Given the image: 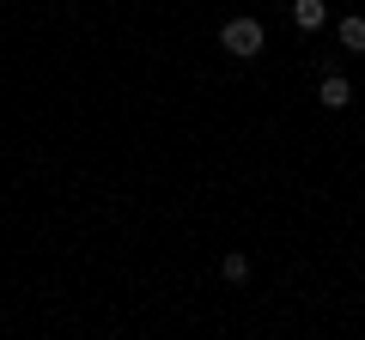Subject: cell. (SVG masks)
<instances>
[{"instance_id":"7a4b0ae2","label":"cell","mask_w":365,"mask_h":340,"mask_svg":"<svg viewBox=\"0 0 365 340\" xmlns=\"http://www.w3.org/2000/svg\"><path fill=\"white\" fill-rule=\"evenodd\" d=\"M317 97H323L329 110H347V104H353V85H347L341 73H323V85H317Z\"/></svg>"},{"instance_id":"277c9868","label":"cell","mask_w":365,"mask_h":340,"mask_svg":"<svg viewBox=\"0 0 365 340\" xmlns=\"http://www.w3.org/2000/svg\"><path fill=\"white\" fill-rule=\"evenodd\" d=\"M341 49H365V18H341Z\"/></svg>"},{"instance_id":"3957f363","label":"cell","mask_w":365,"mask_h":340,"mask_svg":"<svg viewBox=\"0 0 365 340\" xmlns=\"http://www.w3.org/2000/svg\"><path fill=\"white\" fill-rule=\"evenodd\" d=\"M292 18H299V31H323L329 6H323V0H292Z\"/></svg>"},{"instance_id":"5b68a950","label":"cell","mask_w":365,"mask_h":340,"mask_svg":"<svg viewBox=\"0 0 365 340\" xmlns=\"http://www.w3.org/2000/svg\"><path fill=\"white\" fill-rule=\"evenodd\" d=\"M220 274L232 280V286H244V280H250V255H237V249H232V255L220 262Z\"/></svg>"},{"instance_id":"6da1fadb","label":"cell","mask_w":365,"mask_h":340,"mask_svg":"<svg viewBox=\"0 0 365 340\" xmlns=\"http://www.w3.org/2000/svg\"><path fill=\"white\" fill-rule=\"evenodd\" d=\"M220 43L237 55V61H250V55H262V43H268V37H262L256 18H225V25H220Z\"/></svg>"}]
</instances>
